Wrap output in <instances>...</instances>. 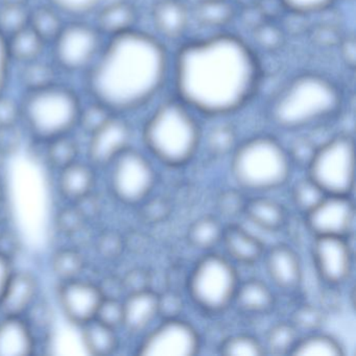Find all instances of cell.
Segmentation results:
<instances>
[{"label":"cell","instance_id":"cell-2","mask_svg":"<svg viewBox=\"0 0 356 356\" xmlns=\"http://www.w3.org/2000/svg\"><path fill=\"white\" fill-rule=\"evenodd\" d=\"M170 72V56L161 41L135 29L104 44L88 70L87 88L112 113H126L153 101Z\"/></svg>","mask_w":356,"mask_h":356},{"label":"cell","instance_id":"cell-3","mask_svg":"<svg viewBox=\"0 0 356 356\" xmlns=\"http://www.w3.org/2000/svg\"><path fill=\"white\" fill-rule=\"evenodd\" d=\"M343 97V90L332 79L318 72H303L275 93L268 115L280 128L298 130L337 115Z\"/></svg>","mask_w":356,"mask_h":356},{"label":"cell","instance_id":"cell-43","mask_svg":"<svg viewBox=\"0 0 356 356\" xmlns=\"http://www.w3.org/2000/svg\"><path fill=\"white\" fill-rule=\"evenodd\" d=\"M235 132L230 126L220 124L210 131L208 145L214 154H226L234 147Z\"/></svg>","mask_w":356,"mask_h":356},{"label":"cell","instance_id":"cell-52","mask_svg":"<svg viewBox=\"0 0 356 356\" xmlns=\"http://www.w3.org/2000/svg\"><path fill=\"white\" fill-rule=\"evenodd\" d=\"M158 300H159V314L162 312L165 316H172V318L182 308L181 300L174 293H168L162 298L158 297Z\"/></svg>","mask_w":356,"mask_h":356},{"label":"cell","instance_id":"cell-13","mask_svg":"<svg viewBox=\"0 0 356 356\" xmlns=\"http://www.w3.org/2000/svg\"><path fill=\"white\" fill-rule=\"evenodd\" d=\"M89 136L88 158L91 165L106 168L129 149L131 129L126 120L114 114Z\"/></svg>","mask_w":356,"mask_h":356},{"label":"cell","instance_id":"cell-33","mask_svg":"<svg viewBox=\"0 0 356 356\" xmlns=\"http://www.w3.org/2000/svg\"><path fill=\"white\" fill-rule=\"evenodd\" d=\"M250 220L268 230L278 228L283 222V210L278 204L268 200H255L248 206Z\"/></svg>","mask_w":356,"mask_h":356},{"label":"cell","instance_id":"cell-15","mask_svg":"<svg viewBox=\"0 0 356 356\" xmlns=\"http://www.w3.org/2000/svg\"><path fill=\"white\" fill-rule=\"evenodd\" d=\"M314 259L321 275L329 282L345 280L351 270V252L343 237L318 236Z\"/></svg>","mask_w":356,"mask_h":356},{"label":"cell","instance_id":"cell-57","mask_svg":"<svg viewBox=\"0 0 356 356\" xmlns=\"http://www.w3.org/2000/svg\"><path fill=\"white\" fill-rule=\"evenodd\" d=\"M3 3H26V0H3Z\"/></svg>","mask_w":356,"mask_h":356},{"label":"cell","instance_id":"cell-8","mask_svg":"<svg viewBox=\"0 0 356 356\" xmlns=\"http://www.w3.org/2000/svg\"><path fill=\"white\" fill-rule=\"evenodd\" d=\"M236 273L220 256L204 258L193 270L191 291L201 307L211 312L226 307L236 293Z\"/></svg>","mask_w":356,"mask_h":356},{"label":"cell","instance_id":"cell-1","mask_svg":"<svg viewBox=\"0 0 356 356\" xmlns=\"http://www.w3.org/2000/svg\"><path fill=\"white\" fill-rule=\"evenodd\" d=\"M176 97L209 116L234 113L261 86V63L251 45L231 33L189 41L175 58Z\"/></svg>","mask_w":356,"mask_h":356},{"label":"cell","instance_id":"cell-46","mask_svg":"<svg viewBox=\"0 0 356 356\" xmlns=\"http://www.w3.org/2000/svg\"><path fill=\"white\" fill-rule=\"evenodd\" d=\"M85 220H86V216L78 206L66 208L58 216V228L65 234H74L81 230Z\"/></svg>","mask_w":356,"mask_h":356},{"label":"cell","instance_id":"cell-4","mask_svg":"<svg viewBox=\"0 0 356 356\" xmlns=\"http://www.w3.org/2000/svg\"><path fill=\"white\" fill-rule=\"evenodd\" d=\"M143 138L152 153L172 165L191 159L200 140V129L191 109L179 99L161 104L143 130Z\"/></svg>","mask_w":356,"mask_h":356},{"label":"cell","instance_id":"cell-5","mask_svg":"<svg viewBox=\"0 0 356 356\" xmlns=\"http://www.w3.org/2000/svg\"><path fill=\"white\" fill-rule=\"evenodd\" d=\"M22 105V120L29 132L41 141L51 140L78 126L80 99L74 90L57 83L39 90L26 92Z\"/></svg>","mask_w":356,"mask_h":356},{"label":"cell","instance_id":"cell-24","mask_svg":"<svg viewBox=\"0 0 356 356\" xmlns=\"http://www.w3.org/2000/svg\"><path fill=\"white\" fill-rule=\"evenodd\" d=\"M81 327L83 343L89 354L106 356L115 351L118 343L115 329L99 322L97 318Z\"/></svg>","mask_w":356,"mask_h":356},{"label":"cell","instance_id":"cell-44","mask_svg":"<svg viewBox=\"0 0 356 356\" xmlns=\"http://www.w3.org/2000/svg\"><path fill=\"white\" fill-rule=\"evenodd\" d=\"M51 6L70 15H84L97 9L105 0H49Z\"/></svg>","mask_w":356,"mask_h":356},{"label":"cell","instance_id":"cell-16","mask_svg":"<svg viewBox=\"0 0 356 356\" xmlns=\"http://www.w3.org/2000/svg\"><path fill=\"white\" fill-rule=\"evenodd\" d=\"M38 295V281L28 272H14L3 297L0 314L6 316H22L34 304Z\"/></svg>","mask_w":356,"mask_h":356},{"label":"cell","instance_id":"cell-39","mask_svg":"<svg viewBox=\"0 0 356 356\" xmlns=\"http://www.w3.org/2000/svg\"><path fill=\"white\" fill-rule=\"evenodd\" d=\"M297 333L291 325H276L268 333V347L273 354L291 353L297 343Z\"/></svg>","mask_w":356,"mask_h":356},{"label":"cell","instance_id":"cell-45","mask_svg":"<svg viewBox=\"0 0 356 356\" xmlns=\"http://www.w3.org/2000/svg\"><path fill=\"white\" fill-rule=\"evenodd\" d=\"M22 120V105L12 97L0 95V130L13 128Z\"/></svg>","mask_w":356,"mask_h":356},{"label":"cell","instance_id":"cell-14","mask_svg":"<svg viewBox=\"0 0 356 356\" xmlns=\"http://www.w3.org/2000/svg\"><path fill=\"white\" fill-rule=\"evenodd\" d=\"M353 206L345 195H330L308 212V224L318 236H339L349 232Z\"/></svg>","mask_w":356,"mask_h":356},{"label":"cell","instance_id":"cell-40","mask_svg":"<svg viewBox=\"0 0 356 356\" xmlns=\"http://www.w3.org/2000/svg\"><path fill=\"white\" fill-rule=\"evenodd\" d=\"M222 353L230 356H259L264 351L261 345L253 337L238 335L225 341Z\"/></svg>","mask_w":356,"mask_h":356},{"label":"cell","instance_id":"cell-11","mask_svg":"<svg viewBox=\"0 0 356 356\" xmlns=\"http://www.w3.org/2000/svg\"><path fill=\"white\" fill-rule=\"evenodd\" d=\"M199 339L193 327L170 318L141 343V355L191 356L197 353Z\"/></svg>","mask_w":356,"mask_h":356},{"label":"cell","instance_id":"cell-6","mask_svg":"<svg viewBox=\"0 0 356 356\" xmlns=\"http://www.w3.org/2000/svg\"><path fill=\"white\" fill-rule=\"evenodd\" d=\"M232 168L241 186L252 191H268L286 181L289 157L275 139L256 137L237 149Z\"/></svg>","mask_w":356,"mask_h":356},{"label":"cell","instance_id":"cell-35","mask_svg":"<svg viewBox=\"0 0 356 356\" xmlns=\"http://www.w3.org/2000/svg\"><path fill=\"white\" fill-rule=\"evenodd\" d=\"M31 10L26 3H3L0 8V33L12 36L30 24Z\"/></svg>","mask_w":356,"mask_h":356},{"label":"cell","instance_id":"cell-12","mask_svg":"<svg viewBox=\"0 0 356 356\" xmlns=\"http://www.w3.org/2000/svg\"><path fill=\"white\" fill-rule=\"evenodd\" d=\"M103 299L99 285L79 278L61 282L58 291L64 316L79 326L95 320Z\"/></svg>","mask_w":356,"mask_h":356},{"label":"cell","instance_id":"cell-10","mask_svg":"<svg viewBox=\"0 0 356 356\" xmlns=\"http://www.w3.org/2000/svg\"><path fill=\"white\" fill-rule=\"evenodd\" d=\"M109 166L110 186L120 201L138 203L149 195L154 185V172L140 153L127 149Z\"/></svg>","mask_w":356,"mask_h":356},{"label":"cell","instance_id":"cell-51","mask_svg":"<svg viewBox=\"0 0 356 356\" xmlns=\"http://www.w3.org/2000/svg\"><path fill=\"white\" fill-rule=\"evenodd\" d=\"M320 312L312 307H303L296 314V321L304 328H314L320 324Z\"/></svg>","mask_w":356,"mask_h":356},{"label":"cell","instance_id":"cell-26","mask_svg":"<svg viewBox=\"0 0 356 356\" xmlns=\"http://www.w3.org/2000/svg\"><path fill=\"white\" fill-rule=\"evenodd\" d=\"M225 243L230 255L243 262H253L262 252L257 238L241 228H230L225 234Z\"/></svg>","mask_w":356,"mask_h":356},{"label":"cell","instance_id":"cell-55","mask_svg":"<svg viewBox=\"0 0 356 356\" xmlns=\"http://www.w3.org/2000/svg\"><path fill=\"white\" fill-rule=\"evenodd\" d=\"M120 238L115 235L108 234L99 239V249L105 257H113L120 252Z\"/></svg>","mask_w":356,"mask_h":356},{"label":"cell","instance_id":"cell-60","mask_svg":"<svg viewBox=\"0 0 356 356\" xmlns=\"http://www.w3.org/2000/svg\"><path fill=\"white\" fill-rule=\"evenodd\" d=\"M0 316H1V314H0Z\"/></svg>","mask_w":356,"mask_h":356},{"label":"cell","instance_id":"cell-34","mask_svg":"<svg viewBox=\"0 0 356 356\" xmlns=\"http://www.w3.org/2000/svg\"><path fill=\"white\" fill-rule=\"evenodd\" d=\"M291 353L293 355L341 356L343 355V350L332 337L312 335L298 341Z\"/></svg>","mask_w":356,"mask_h":356},{"label":"cell","instance_id":"cell-36","mask_svg":"<svg viewBox=\"0 0 356 356\" xmlns=\"http://www.w3.org/2000/svg\"><path fill=\"white\" fill-rule=\"evenodd\" d=\"M220 225L209 218L197 220L189 230V241L200 249H209L220 241Z\"/></svg>","mask_w":356,"mask_h":356},{"label":"cell","instance_id":"cell-50","mask_svg":"<svg viewBox=\"0 0 356 356\" xmlns=\"http://www.w3.org/2000/svg\"><path fill=\"white\" fill-rule=\"evenodd\" d=\"M339 54H341V60L345 62L348 67L353 70L355 66L356 58V45L355 39L353 36L341 37L339 45Z\"/></svg>","mask_w":356,"mask_h":356},{"label":"cell","instance_id":"cell-18","mask_svg":"<svg viewBox=\"0 0 356 356\" xmlns=\"http://www.w3.org/2000/svg\"><path fill=\"white\" fill-rule=\"evenodd\" d=\"M191 16L188 8L181 0H159L152 10L156 31L168 40L184 36Z\"/></svg>","mask_w":356,"mask_h":356},{"label":"cell","instance_id":"cell-54","mask_svg":"<svg viewBox=\"0 0 356 356\" xmlns=\"http://www.w3.org/2000/svg\"><path fill=\"white\" fill-rule=\"evenodd\" d=\"M316 149L308 139H299L293 147V156L300 162L308 161L309 163Z\"/></svg>","mask_w":356,"mask_h":356},{"label":"cell","instance_id":"cell-20","mask_svg":"<svg viewBox=\"0 0 356 356\" xmlns=\"http://www.w3.org/2000/svg\"><path fill=\"white\" fill-rule=\"evenodd\" d=\"M122 306V325L132 332L143 330L159 314V300L157 296L149 289L129 293Z\"/></svg>","mask_w":356,"mask_h":356},{"label":"cell","instance_id":"cell-30","mask_svg":"<svg viewBox=\"0 0 356 356\" xmlns=\"http://www.w3.org/2000/svg\"><path fill=\"white\" fill-rule=\"evenodd\" d=\"M237 303L248 312H264L272 305L270 291L259 281H249L236 291Z\"/></svg>","mask_w":356,"mask_h":356},{"label":"cell","instance_id":"cell-21","mask_svg":"<svg viewBox=\"0 0 356 356\" xmlns=\"http://www.w3.org/2000/svg\"><path fill=\"white\" fill-rule=\"evenodd\" d=\"M137 11L128 1H115L99 10L97 28L103 36L111 37L135 30Z\"/></svg>","mask_w":356,"mask_h":356},{"label":"cell","instance_id":"cell-41","mask_svg":"<svg viewBox=\"0 0 356 356\" xmlns=\"http://www.w3.org/2000/svg\"><path fill=\"white\" fill-rule=\"evenodd\" d=\"M285 11L295 15L307 16L322 13L334 5L337 0H280Z\"/></svg>","mask_w":356,"mask_h":356},{"label":"cell","instance_id":"cell-7","mask_svg":"<svg viewBox=\"0 0 356 356\" xmlns=\"http://www.w3.org/2000/svg\"><path fill=\"white\" fill-rule=\"evenodd\" d=\"M310 179L326 195H347L353 186V140L341 135L314 152L309 163Z\"/></svg>","mask_w":356,"mask_h":356},{"label":"cell","instance_id":"cell-17","mask_svg":"<svg viewBox=\"0 0 356 356\" xmlns=\"http://www.w3.org/2000/svg\"><path fill=\"white\" fill-rule=\"evenodd\" d=\"M35 337L22 316H1L0 356H29L34 353Z\"/></svg>","mask_w":356,"mask_h":356},{"label":"cell","instance_id":"cell-58","mask_svg":"<svg viewBox=\"0 0 356 356\" xmlns=\"http://www.w3.org/2000/svg\"><path fill=\"white\" fill-rule=\"evenodd\" d=\"M3 188H1V185H0V201H1V200H3Z\"/></svg>","mask_w":356,"mask_h":356},{"label":"cell","instance_id":"cell-25","mask_svg":"<svg viewBox=\"0 0 356 356\" xmlns=\"http://www.w3.org/2000/svg\"><path fill=\"white\" fill-rule=\"evenodd\" d=\"M7 39L12 60H16L22 64L39 59L47 44L30 26L22 29Z\"/></svg>","mask_w":356,"mask_h":356},{"label":"cell","instance_id":"cell-53","mask_svg":"<svg viewBox=\"0 0 356 356\" xmlns=\"http://www.w3.org/2000/svg\"><path fill=\"white\" fill-rule=\"evenodd\" d=\"M13 274L11 257L0 252V298L3 297Z\"/></svg>","mask_w":356,"mask_h":356},{"label":"cell","instance_id":"cell-38","mask_svg":"<svg viewBox=\"0 0 356 356\" xmlns=\"http://www.w3.org/2000/svg\"><path fill=\"white\" fill-rule=\"evenodd\" d=\"M322 188L312 179L300 181L293 189V199L300 209L309 212L326 197Z\"/></svg>","mask_w":356,"mask_h":356},{"label":"cell","instance_id":"cell-56","mask_svg":"<svg viewBox=\"0 0 356 356\" xmlns=\"http://www.w3.org/2000/svg\"><path fill=\"white\" fill-rule=\"evenodd\" d=\"M6 156H7V154H6L5 152L1 149V147H0V168L3 166V162H5Z\"/></svg>","mask_w":356,"mask_h":356},{"label":"cell","instance_id":"cell-19","mask_svg":"<svg viewBox=\"0 0 356 356\" xmlns=\"http://www.w3.org/2000/svg\"><path fill=\"white\" fill-rule=\"evenodd\" d=\"M95 174L92 165L76 161L59 170L58 189L68 201H81L92 193Z\"/></svg>","mask_w":356,"mask_h":356},{"label":"cell","instance_id":"cell-29","mask_svg":"<svg viewBox=\"0 0 356 356\" xmlns=\"http://www.w3.org/2000/svg\"><path fill=\"white\" fill-rule=\"evenodd\" d=\"M51 270L61 282L78 279L85 268L84 256L74 249H62L51 258Z\"/></svg>","mask_w":356,"mask_h":356},{"label":"cell","instance_id":"cell-37","mask_svg":"<svg viewBox=\"0 0 356 356\" xmlns=\"http://www.w3.org/2000/svg\"><path fill=\"white\" fill-rule=\"evenodd\" d=\"M114 113H112L103 104L93 99L92 103L81 108L79 115L78 126L88 135L101 128L106 122L110 120Z\"/></svg>","mask_w":356,"mask_h":356},{"label":"cell","instance_id":"cell-22","mask_svg":"<svg viewBox=\"0 0 356 356\" xmlns=\"http://www.w3.org/2000/svg\"><path fill=\"white\" fill-rule=\"evenodd\" d=\"M268 270L275 283L284 289L297 285L301 276L299 260L296 254L286 247H277L270 251Z\"/></svg>","mask_w":356,"mask_h":356},{"label":"cell","instance_id":"cell-49","mask_svg":"<svg viewBox=\"0 0 356 356\" xmlns=\"http://www.w3.org/2000/svg\"><path fill=\"white\" fill-rule=\"evenodd\" d=\"M314 42L321 47H331V45H339L341 36L339 33L330 26H321L320 28L316 29L312 33Z\"/></svg>","mask_w":356,"mask_h":356},{"label":"cell","instance_id":"cell-23","mask_svg":"<svg viewBox=\"0 0 356 356\" xmlns=\"http://www.w3.org/2000/svg\"><path fill=\"white\" fill-rule=\"evenodd\" d=\"M191 14L201 26L220 29L232 22L236 15V8L231 0H197Z\"/></svg>","mask_w":356,"mask_h":356},{"label":"cell","instance_id":"cell-47","mask_svg":"<svg viewBox=\"0 0 356 356\" xmlns=\"http://www.w3.org/2000/svg\"><path fill=\"white\" fill-rule=\"evenodd\" d=\"M12 61L13 60L10 54L7 37L0 33V95H3L7 88Z\"/></svg>","mask_w":356,"mask_h":356},{"label":"cell","instance_id":"cell-32","mask_svg":"<svg viewBox=\"0 0 356 356\" xmlns=\"http://www.w3.org/2000/svg\"><path fill=\"white\" fill-rule=\"evenodd\" d=\"M252 38L258 49L266 53H276L285 43V32L277 22L261 20L255 24Z\"/></svg>","mask_w":356,"mask_h":356},{"label":"cell","instance_id":"cell-28","mask_svg":"<svg viewBox=\"0 0 356 356\" xmlns=\"http://www.w3.org/2000/svg\"><path fill=\"white\" fill-rule=\"evenodd\" d=\"M56 70L47 62L41 61L40 58L34 61L24 63L20 72V82L26 92L39 90L56 84Z\"/></svg>","mask_w":356,"mask_h":356},{"label":"cell","instance_id":"cell-42","mask_svg":"<svg viewBox=\"0 0 356 356\" xmlns=\"http://www.w3.org/2000/svg\"><path fill=\"white\" fill-rule=\"evenodd\" d=\"M95 318L113 329L122 326L124 322V306L122 302L115 298H104Z\"/></svg>","mask_w":356,"mask_h":356},{"label":"cell","instance_id":"cell-59","mask_svg":"<svg viewBox=\"0 0 356 356\" xmlns=\"http://www.w3.org/2000/svg\"><path fill=\"white\" fill-rule=\"evenodd\" d=\"M343 1H352V0H343Z\"/></svg>","mask_w":356,"mask_h":356},{"label":"cell","instance_id":"cell-27","mask_svg":"<svg viewBox=\"0 0 356 356\" xmlns=\"http://www.w3.org/2000/svg\"><path fill=\"white\" fill-rule=\"evenodd\" d=\"M59 10L54 6H39L31 10L30 26L45 42H53L64 26Z\"/></svg>","mask_w":356,"mask_h":356},{"label":"cell","instance_id":"cell-9","mask_svg":"<svg viewBox=\"0 0 356 356\" xmlns=\"http://www.w3.org/2000/svg\"><path fill=\"white\" fill-rule=\"evenodd\" d=\"M102 38L95 26L80 22L64 24L53 41L56 64L67 72H88L103 49Z\"/></svg>","mask_w":356,"mask_h":356},{"label":"cell","instance_id":"cell-48","mask_svg":"<svg viewBox=\"0 0 356 356\" xmlns=\"http://www.w3.org/2000/svg\"><path fill=\"white\" fill-rule=\"evenodd\" d=\"M122 282L124 291H129V293H136V291L147 289L149 277L143 270H134L129 272V274L122 279Z\"/></svg>","mask_w":356,"mask_h":356},{"label":"cell","instance_id":"cell-31","mask_svg":"<svg viewBox=\"0 0 356 356\" xmlns=\"http://www.w3.org/2000/svg\"><path fill=\"white\" fill-rule=\"evenodd\" d=\"M47 159L49 165L60 170L70 164L78 161V143L70 134L57 137L47 141Z\"/></svg>","mask_w":356,"mask_h":356}]
</instances>
